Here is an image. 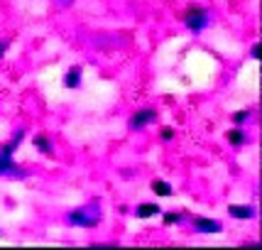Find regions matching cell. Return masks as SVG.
I'll return each mask as SVG.
<instances>
[{"label": "cell", "mask_w": 262, "mask_h": 250, "mask_svg": "<svg viewBox=\"0 0 262 250\" xmlns=\"http://www.w3.org/2000/svg\"><path fill=\"white\" fill-rule=\"evenodd\" d=\"M155 120H157V111L155 108H140L130 118V130H142V128L152 125Z\"/></svg>", "instance_id": "cell-4"}, {"label": "cell", "mask_w": 262, "mask_h": 250, "mask_svg": "<svg viewBox=\"0 0 262 250\" xmlns=\"http://www.w3.org/2000/svg\"><path fill=\"white\" fill-rule=\"evenodd\" d=\"M5 52H8V42H5V39H0V59L5 57Z\"/></svg>", "instance_id": "cell-15"}, {"label": "cell", "mask_w": 262, "mask_h": 250, "mask_svg": "<svg viewBox=\"0 0 262 250\" xmlns=\"http://www.w3.org/2000/svg\"><path fill=\"white\" fill-rule=\"evenodd\" d=\"M194 228L199 231V233H221V231H223V226H221L218 221H213V218H204V216L194 218Z\"/></svg>", "instance_id": "cell-5"}, {"label": "cell", "mask_w": 262, "mask_h": 250, "mask_svg": "<svg viewBox=\"0 0 262 250\" xmlns=\"http://www.w3.org/2000/svg\"><path fill=\"white\" fill-rule=\"evenodd\" d=\"M74 0H59V5H71Z\"/></svg>", "instance_id": "cell-17"}, {"label": "cell", "mask_w": 262, "mask_h": 250, "mask_svg": "<svg viewBox=\"0 0 262 250\" xmlns=\"http://www.w3.org/2000/svg\"><path fill=\"white\" fill-rule=\"evenodd\" d=\"M152 192L157 194V196H171V194H174V189H171V184H169V182L155 179V182H152Z\"/></svg>", "instance_id": "cell-9"}, {"label": "cell", "mask_w": 262, "mask_h": 250, "mask_svg": "<svg viewBox=\"0 0 262 250\" xmlns=\"http://www.w3.org/2000/svg\"><path fill=\"white\" fill-rule=\"evenodd\" d=\"M228 214L233 218H240V221H243V218H252L255 216V206H243V204H230L228 206Z\"/></svg>", "instance_id": "cell-6"}, {"label": "cell", "mask_w": 262, "mask_h": 250, "mask_svg": "<svg viewBox=\"0 0 262 250\" xmlns=\"http://www.w3.org/2000/svg\"><path fill=\"white\" fill-rule=\"evenodd\" d=\"M179 221V214H164V223H177Z\"/></svg>", "instance_id": "cell-13"}, {"label": "cell", "mask_w": 262, "mask_h": 250, "mask_svg": "<svg viewBox=\"0 0 262 250\" xmlns=\"http://www.w3.org/2000/svg\"><path fill=\"white\" fill-rule=\"evenodd\" d=\"M67 221L71 226H81V228H93L101 223V209L96 204L91 206H81V209H74L71 214H67Z\"/></svg>", "instance_id": "cell-1"}, {"label": "cell", "mask_w": 262, "mask_h": 250, "mask_svg": "<svg viewBox=\"0 0 262 250\" xmlns=\"http://www.w3.org/2000/svg\"><path fill=\"white\" fill-rule=\"evenodd\" d=\"M228 142H230V145H243V142H245V130H240V128L230 130V133H228Z\"/></svg>", "instance_id": "cell-10"}, {"label": "cell", "mask_w": 262, "mask_h": 250, "mask_svg": "<svg viewBox=\"0 0 262 250\" xmlns=\"http://www.w3.org/2000/svg\"><path fill=\"white\" fill-rule=\"evenodd\" d=\"M0 177H12V179H23L25 172L23 167L12 159L10 152H5V150H0Z\"/></svg>", "instance_id": "cell-3"}, {"label": "cell", "mask_w": 262, "mask_h": 250, "mask_svg": "<svg viewBox=\"0 0 262 250\" xmlns=\"http://www.w3.org/2000/svg\"><path fill=\"white\" fill-rule=\"evenodd\" d=\"M248 118H250L248 111H238V113H233V120H235V123H245Z\"/></svg>", "instance_id": "cell-12"}, {"label": "cell", "mask_w": 262, "mask_h": 250, "mask_svg": "<svg viewBox=\"0 0 262 250\" xmlns=\"http://www.w3.org/2000/svg\"><path fill=\"white\" fill-rule=\"evenodd\" d=\"M171 137H174V130H171V128L162 130V140H171Z\"/></svg>", "instance_id": "cell-14"}, {"label": "cell", "mask_w": 262, "mask_h": 250, "mask_svg": "<svg viewBox=\"0 0 262 250\" xmlns=\"http://www.w3.org/2000/svg\"><path fill=\"white\" fill-rule=\"evenodd\" d=\"M184 25L191 32H201L206 25H208V12L204 8H189V10L184 12Z\"/></svg>", "instance_id": "cell-2"}, {"label": "cell", "mask_w": 262, "mask_h": 250, "mask_svg": "<svg viewBox=\"0 0 262 250\" xmlns=\"http://www.w3.org/2000/svg\"><path fill=\"white\" fill-rule=\"evenodd\" d=\"M34 145L39 148V152H45V155H49V152H52V142H49L45 135H37V137H34Z\"/></svg>", "instance_id": "cell-11"}, {"label": "cell", "mask_w": 262, "mask_h": 250, "mask_svg": "<svg viewBox=\"0 0 262 250\" xmlns=\"http://www.w3.org/2000/svg\"><path fill=\"white\" fill-rule=\"evenodd\" d=\"M64 86H67V89H79L81 86V69L79 67H71L67 74H64Z\"/></svg>", "instance_id": "cell-7"}, {"label": "cell", "mask_w": 262, "mask_h": 250, "mask_svg": "<svg viewBox=\"0 0 262 250\" xmlns=\"http://www.w3.org/2000/svg\"><path fill=\"white\" fill-rule=\"evenodd\" d=\"M252 57H255V59H260V57H262V52H260V45H255V47H252Z\"/></svg>", "instance_id": "cell-16"}, {"label": "cell", "mask_w": 262, "mask_h": 250, "mask_svg": "<svg viewBox=\"0 0 262 250\" xmlns=\"http://www.w3.org/2000/svg\"><path fill=\"white\" fill-rule=\"evenodd\" d=\"M157 214H160V206L157 204H140L135 209L137 218H149V216H157Z\"/></svg>", "instance_id": "cell-8"}]
</instances>
